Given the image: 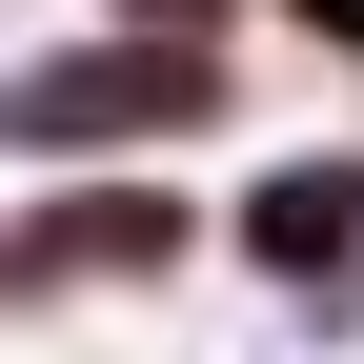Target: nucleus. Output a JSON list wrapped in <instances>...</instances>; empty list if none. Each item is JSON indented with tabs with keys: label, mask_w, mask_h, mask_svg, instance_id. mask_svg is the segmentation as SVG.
I'll return each instance as SVG.
<instances>
[{
	"label": "nucleus",
	"mask_w": 364,
	"mask_h": 364,
	"mask_svg": "<svg viewBox=\"0 0 364 364\" xmlns=\"http://www.w3.org/2000/svg\"><path fill=\"white\" fill-rule=\"evenodd\" d=\"M364 243V182H284V203H263V263H344Z\"/></svg>",
	"instance_id": "f257e3e1"
},
{
	"label": "nucleus",
	"mask_w": 364,
	"mask_h": 364,
	"mask_svg": "<svg viewBox=\"0 0 364 364\" xmlns=\"http://www.w3.org/2000/svg\"><path fill=\"white\" fill-rule=\"evenodd\" d=\"M162 21H203V0H162Z\"/></svg>",
	"instance_id": "f03ea898"
}]
</instances>
